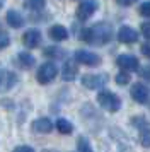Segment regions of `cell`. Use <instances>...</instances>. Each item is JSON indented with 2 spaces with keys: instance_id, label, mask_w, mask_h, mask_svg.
I'll use <instances>...</instances> for the list:
<instances>
[{
  "instance_id": "6da1fadb",
  "label": "cell",
  "mask_w": 150,
  "mask_h": 152,
  "mask_svg": "<svg viewBox=\"0 0 150 152\" xmlns=\"http://www.w3.org/2000/svg\"><path fill=\"white\" fill-rule=\"evenodd\" d=\"M80 38L84 41L90 43V45L102 46V45H106V43L111 41V38H113V28L109 26L108 22H97L92 28L84 29Z\"/></svg>"
},
{
  "instance_id": "7a4b0ae2",
  "label": "cell",
  "mask_w": 150,
  "mask_h": 152,
  "mask_svg": "<svg viewBox=\"0 0 150 152\" xmlns=\"http://www.w3.org/2000/svg\"><path fill=\"white\" fill-rule=\"evenodd\" d=\"M97 103L101 104L106 111H109V113H116L121 108V99L116 96L114 92H111V91H101L97 94Z\"/></svg>"
},
{
  "instance_id": "3957f363",
  "label": "cell",
  "mask_w": 150,
  "mask_h": 152,
  "mask_svg": "<svg viewBox=\"0 0 150 152\" xmlns=\"http://www.w3.org/2000/svg\"><path fill=\"white\" fill-rule=\"evenodd\" d=\"M56 74H58L56 65L51 63V62H48V63H43V65L39 67L36 79H38V82H39V84H50L55 77H56Z\"/></svg>"
},
{
  "instance_id": "277c9868",
  "label": "cell",
  "mask_w": 150,
  "mask_h": 152,
  "mask_svg": "<svg viewBox=\"0 0 150 152\" xmlns=\"http://www.w3.org/2000/svg\"><path fill=\"white\" fill-rule=\"evenodd\" d=\"M106 82H108V75L104 74H87L82 77V84L87 89H99L102 86H106Z\"/></svg>"
},
{
  "instance_id": "5b68a950",
  "label": "cell",
  "mask_w": 150,
  "mask_h": 152,
  "mask_svg": "<svg viewBox=\"0 0 150 152\" xmlns=\"http://www.w3.org/2000/svg\"><path fill=\"white\" fill-rule=\"evenodd\" d=\"M75 60L82 65H89V67H95L101 63V56L92 53V51H85V50H79L75 53Z\"/></svg>"
},
{
  "instance_id": "8992f818",
  "label": "cell",
  "mask_w": 150,
  "mask_h": 152,
  "mask_svg": "<svg viewBox=\"0 0 150 152\" xmlns=\"http://www.w3.org/2000/svg\"><path fill=\"white\" fill-rule=\"evenodd\" d=\"M116 65L121 70H125V72H131V70L138 69L140 63H138V58L133 55H119L116 58Z\"/></svg>"
},
{
  "instance_id": "52a82bcc",
  "label": "cell",
  "mask_w": 150,
  "mask_h": 152,
  "mask_svg": "<svg viewBox=\"0 0 150 152\" xmlns=\"http://www.w3.org/2000/svg\"><path fill=\"white\" fill-rule=\"evenodd\" d=\"M130 94H131V97H133L138 104H145L149 101V96H150L149 87L142 82H136L135 86L131 87V92H130Z\"/></svg>"
},
{
  "instance_id": "ba28073f",
  "label": "cell",
  "mask_w": 150,
  "mask_h": 152,
  "mask_svg": "<svg viewBox=\"0 0 150 152\" xmlns=\"http://www.w3.org/2000/svg\"><path fill=\"white\" fill-rule=\"evenodd\" d=\"M95 9H97V4H95L94 0H84L79 5V9H77V17L80 21H87L89 17H92Z\"/></svg>"
},
{
  "instance_id": "9c48e42d",
  "label": "cell",
  "mask_w": 150,
  "mask_h": 152,
  "mask_svg": "<svg viewBox=\"0 0 150 152\" xmlns=\"http://www.w3.org/2000/svg\"><path fill=\"white\" fill-rule=\"evenodd\" d=\"M118 39L121 43L130 45V43H135L138 39V33L133 28H130V26H121L119 31H118Z\"/></svg>"
},
{
  "instance_id": "30bf717a",
  "label": "cell",
  "mask_w": 150,
  "mask_h": 152,
  "mask_svg": "<svg viewBox=\"0 0 150 152\" xmlns=\"http://www.w3.org/2000/svg\"><path fill=\"white\" fill-rule=\"evenodd\" d=\"M22 43L26 45L27 48H36L41 43V33L38 29H29V31H26L24 36H22Z\"/></svg>"
},
{
  "instance_id": "8fae6325",
  "label": "cell",
  "mask_w": 150,
  "mask_h": 152,
  "mask_svg": "<svg viewBox=\"0 0 150 152\" xmlns=\"http://www.w3.org/2000/svg\"><path fill=\"white\" fill-rule=\"evenodd\" d=\"M15 80H17L15 74L0 69V91H9L10 87H14Z\"/></svg>"
},
{
  "instance_id": "7c38bea8",
  "label": "cell",
  "mask_w": 150,
  "mask_h": 152,
  "mask_svg": "<svg viewBox=\"0 0 150 152\" xmlns=\"http://www.w3.org/2000/svg\"><path fill=\"white\" fill-rule=\"evenodd\" d=\"M33 128L38 133H50V132L53 130V123L48 118H38V120H34Z\"/></svg>"
},
{
  "instance_id": "4fadbf2b",
  "label": "cell",
  "mask_w": 150,
  "mask_h": 152,
  "mask_svg": "<svg viewBox=\"0 0 150 152\" xmlns=\"http://www.w3.org/2000/svg\"><path fill=\"white\" fill-rule=\"evenodd\" d=\"M50 38L55 39V41H63V39H67L68 38V31L65 29V26H61V24H55L50 28Z\"/></svg>"
},
{
  "instance_id": "5bb4252c",
  "label": "cell",
  "mask_w": 150,
  "mask_h": 152,
  "mask_svg": "<svg viewBox=\"0 0 150 152\" xmlns=\"http://www.w3.org/2000/svg\"><path fill=\"white\" fill-rule=\"evenodd\" d=\"M5 19H7V22H9V26H10V28H15V29L20 28V26L24 24V19H22V15H20L17 10H9Z\"/></svg>"
},
{
  "instance_id": "9a60e30c",
  "label": "cell",
  "mask_w": 150,
  "mask_h": 152,
  "mask_svg": "<svg viewBox=\"0 0 150 152\" xmlns=\"http://www.w3.org/2000/svg\"><path fill=\"white\" fill-rule=\"evenodd\" d=\"M63 80H74L77 77V67H75L74 62H67L65 67H63Z\"/></svg>"
},
{
  "instance_id": "2e32d148",
  "label": "cell",
  "mask_w": 150,
  "mask_h": 152,
  "mask_svg": "<svg viewBox=\"0 0 150 152\" xmlns=\"http://www.w3.org/2000/svg\"><path fill=\"white\" fill-rule=\"evenodd\" d=\"M56 128H58L60 133L68 135V133H72V132H74V125L70 123L68 120H65V118H60V120L56 121Z\"/></svg>"
},
{
  "instance_id": "e0dca14e",
  "label": "cell",
  "mask_w": 150,
  "mask_h": 152,
  "mask_svg": "<svg viewBox=\"0 0 150 152\" xmlns=\"http://www.w3.org/2000/svg\"><path fill=\"white\" fill-rule=\"evenodd\" d=\"M19 63L24 67V69H31V67L34 65V56L22 51V53H19Z\"/></svg>"
},
{
  "instance_id": "ac0fdd59",
  "label": "cell",
  "mask_w": 150,
  "mask_h": 152,
  "mask_svg": "<svg viewBox=\"0 0 150 152\" xmlns=\"http://www.w3.org/2000/svg\"><path fill=\"white\" fill-rule=\"evenodd\" d=\"M77 149H79V152H94L85 137H79V140H77Z\"/></svg>"
},
{
  "instance_id": "d6986e66",
  "label": "cell",
  "mask_w": 150,
  "mask_h": 152,
  "mask_svg": "<svg viewBox=\"0 0 150 152\" xmlns=\"http://www.w3.org/2000/svg\"><path fill=\"white\" fill-rule=\"evenodd\" d=\"M140 144H142L143 147L150 149V128H143V130H140Z\"/></svg>"
},
{
  "instance_id": "ffe728a7",
  "label": "cell",
  "mask_w": 150,
  "mask_h": 152,
  "mask_svg": "<svg viewBox=\"0 0 150 152\" xmlns=\"http://www.w3.org/2000/svg\"><path fill=\"white\" fill-rule=\"evenodd\" d=\"M26 5L33 10H41V9L46 5V0H27Z\"/></svg>"
},
{
  "instance_id": "44dd1931",
  "label": "cell",
  "mask_w": 150,
  "mask_h": 152,
  "mask_svg": "<svg viewBox=\"0 0 150 152\" xmlns=\"http://www.w3.org/2000/svg\"><path fill=\"white\" fill-rule=\"evenodd\" d=\"M128 82H130V74L128 72L123 70V72H119V74L116 75V84H118V86H126Z\"/></svg>"
},
{
  "instance_id": "7402d4cb",
  "label": "cell",
  "mask_w": 150,
  "mask_h": 152,
  "mask_svg": "<svg viewBox=\"0 0 150 152\" xmlns=\"http://www.w3.org/2000/svg\"><path fill=\"white\" fill-rule=\"evenodd\" d=\"M9 43H10V38H9V34H7L4 29L0 28V50H4L9 46Z\"/></svg>"
},
{
  "instance_id": "603a6c76",
  "label": "cell",
  "mask_w": 150,
  "mask_h": 152,
  "mask_svg": "<svg viewBox=\"0 0 150 152\" xmlns=\"http://www.w3.org/2000/svg\"><path fill=\"white\" fill-rule=\"evenodd\" d=\"M140 14H142L143 17H150V0L140 5Z\"/></svg>"
},
{
  "instance_id": "cb8c5ba5",
  "label": "cell",
  "mask_w": 150,
  "mask_h": 152,
  "mask_svg": "<svg viewBox=\"0 0 150 152\" xmlns=\"http://www.w3.org/2000/svg\"><path fill=\"white\" fill-rule=\"evenodd\" d=\"M60 53H61V50H58V48H46L44 50V55L46 56H60Z\"/></svg>"
},
{
  "instance_id": "d4e9b609",
  "label": "cell",
  "mask_w": 150,
  "mask_h": 152,
  "mask_svg": "<svg viewBox=\"0 0 150 152\" xmlns=\"http://www.w3.org/2000/svg\"><path fill=\"white\" fill-rule=\"evenodd\" d=\"M142 34L147 39H150V22H143L142 24Z\"/></svg>"
},
{
  "instance_id": "484cf974",
  "label": "cell",
  "mask_w": 150,
  "mask_h": 152,
  "mask_svg": "<svg viewBox=\"0 0 150 152\" xmlns=\"http://www.w3.org/2000/svg\"><path fill=\"white\" fill-rule=\"evenodd\" d=\"M14 152H34L33 147H29V145H19V147H15Z\"/></svg>"
},
{
  "instance_id": "4316f807",
  "label": "cell",
  "mask_w": 150,
  "mask_h": 152,
  "mask_svg": "<svg viewBox=\"0 0 150 152\" xmlns=\"http://www.w3.org/2000/svg\"><path fill=\"white\" fill-rule=\"evenodd\" d=\"M142 53L147 58H150V43H145V45H142Z\"/></svg>"
},
{
  "instance_id": "83f0119b",
  "label": "cell",
  "mask_w": 150,
  "mask_h": 152,
  "mask_svg": "<svg viewBox=\"0 0 150 152\" xmlns=\"http://www.w3.org/2000/svg\"><path fill=\"white\" fill-rule=\"evenodd\" d=\"M119 5H123V7H128V5H133L135 2H138V0H116Z\"/></svg>"
},
{
  "instance_id": "f1b7e54d",
  "label": "cell",
  "mask_w": 150,
  "mask_h": 152,
  "mask_svg": "<svg viewBox=\"0 0 150 152\" xmlns=\"http://www.w3.org/2000/svg\"><path fill=\"white\" fill-rule=\"evenodd\" d=\"M140 74H142V77H145V79H150V67H145Z\"/></svg>"
},
{
  "instance_id": "f546056e",
  "label": "cell",
  "mask_w": 150,
  "mask_h": 152,
  "mask_svg": "<svg viewBox=\"0 0 150 152\" xmlns=\"http://www.w3.org/2000/svg\"><path fill=\"white\" fill-rule=\"evenodd\" d=\"M2 5H4V0H0V9H2Z\"/></svg>"
},
{
  "instance_id": "4dcf8cb0",
  "label": "cell",
  "mask_w": 150,
  "mask_h": 152,
  "mask_svg": "<svg viewBox=\"0 0 150 152\" xmlns=\"http://www.w3.org/2000/svg\"><path fill=\"white\" fill-rule=\"evenodd\" d=\"M43 152H55V151H43Z\"/></svg>"
}]
</instances>
